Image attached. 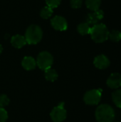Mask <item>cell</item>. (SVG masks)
Listing matches in <instances>:
<instances>
[{
    "label": "cell",
    "mask_w": 121,
    "mask_h": 122,
    "mask_svg": "<svg viewBox=\"0 0 121 122\" xmlns=\"http://www.w3.org/2000/svg\"><path fill=\"white\" fill-rule=\"evenodd\" d=\"M95 117L98 122H113L116 117V112L111 105L103 104L97 107Z\"/></svg>",
    "instance_id": "6da1fadb"
},
{
    "label": "cell",
    "mask_w": 121,
    "mask_h": 122,
    "mask_svg": "<svg viewBox=\"0 0 121 122\" xmlns=\"http://www.w3.org/2000/svg\"><path fill=\"white\" fill-rule=\"evenodd\" d=\"M91 39L96 43H103L108 39L109 31L103 24H97L91 28Z\"/></svg>",
    "instance_id": "7a4b0ae2"
},
{
    "label": "cell",
    "mask_w": 121,
    "mask_h": 122,
    "mask_svg": "<svg viewBox=\"0 0 121 122\" xmlns=\"http://www.w3.org/2000/svg\"><path fill=\"white\" fill-rule=\"evenodd\" d=\"M25 39L26 44H36L41 41L43 37V31L41 27L38 25L33 24L29 26L25 33Z\"/></svg>",
    "instance_id": "3957f363"
},
{
    "label": "cell",
    "mask_w": 121,
    "mask_h": 122,
    "mask_svg": "<svg viewBox=\"0 0 121 122\" xmlns=\"http://www.w3.org/2000/svg\"><path fill=\"white\" fill-rule=\"evenodd\" d=\"M36 61L39 68L45 71L51 68L53 62V58L49 52L42 51L38 55Z\"/></svg>",
    "instance_id": "277c9868"
},
{
    "label": "cell",
    "mask_w": 121,
    "mask_h": 122,
    "mask_svg": "<svg viewBox=\"0 0 121 122\" xmlns=\"http://www.w3.org/2000/svg\"><path fill=\"white\" fill-rule=\"evenodd\" d=\"M102 97L101 89H91L86 92L83 96L84 102L91 106L97 105L100 103Z\"/></svg>",
    "instance_id": "5b68a950"
},
{
    "label": "cell",
    "mask_w": 121,
    "mask_h": 122,
    "mask_svg": "<svg viewBox=\"0 0 121 122\" xmlns=\"http://www.w3.org/2000/svg\"><path fill=\"white\" fill-rule=\"evenodd\" d=\"M67 112L64 109V102L58 104L57 107L53 108L50 114L52 121L54 122H62L66 119Z\"/></svg>",
    "instance_id": "8992f818"
},
{
    "label": "cell",
    "mask_w": 121,
    "mask_h": 122,
    "mask_svg": "<svg viewBox=\"0 0 121 122\" xmlns=\"http://www.w3.org/2000/svg\"><path fill=\"white\" fill-rule=\"evenodd\" d=\"M51 24L53 28L58 31H65L68 28L66 19L61 16H56L51 20Z\"/></svg>",
    "instance_id": "52a82bcc"
},
{
    "label": "cell",
    "mask_w": 121,
    "mask_h": 122,
    "mask_svg": "<svg viewBox=\"0 0 121 122\" xmlns=\"http://www.w3.org/2000/svg\"><path fill=\"white\" fill-rule=\"evenodd\" d=\"M107 86L112 89H118L121 87V74L119 73L111 74L107 81Z\"/></svg>",
    "instance_id": "ba28073f"
},
{
    "label": "cell",
    "mask_w": 121,
    "mask_h": 122,
    "mask_svg": "<svg viewBox=\"0 0 121 122\" xmlns=\"http://www.w3.org/2000/svg\"><path fill=\"white\" fill-rule=\"evenodd\" d=\"M104 16V13L103 10L98 9L96 11H94L92 13H90L86 16V23H88L89 25H95L98 23L101 20L103 19Z\"/></svg>",
    "instance_id": "9c48e42d"
},
{
    "label": "cell",
    "mask_w": 121,
    "mask_h": 122,
    "mask_svg": "<svg viewBox=\"0 0 121 122\" xmlns=\"http://www.w3.org/2000/svg\"><path fill=\"white\" fill-rule=\"evenodd\" d=\"M93 64L95 66L99 69H106L110 66L111 62L109 59L106 55L101 54L95 57Z\"/></svg>",
    "instance_id": "30bf717a"
},
{
    "label": "cell",
    "mask_w": 121,
    "mask_h": 122,
    "mask_svg": "<svg viewBox=\"0 0 121 122\" xmlns=\"http://www.w3.org/2000/svg\"><path fill=\"white\" fill-rule=\"evenodd\" d=\"M11 43L12 46L16 49H21L26 44L25 37L20 34L13 36L11 39Z\"/></svg>",
    "instance_id": "8fae6325"
},
{
    "label": "cell",
    "mask_w": 121,
    "mask_h": 122,
    "mask_svg": "<svg viewBox=\"0 0 121 122\" xmlns=\"http://www.w3.org/2000/svg\"><path fill=\"white\" fill-rule=\"evenodd\" d=\"M21 65L24 69L27 71H31L36 68V61L31 56H25L21 61Z\"/></svg>",
    "instance_id": "7c38bea8"
},
{
    "label": "cell",
    "mask_w": 121,
    "mask_h": 122,
    "mask_svg": "<svg viewBox=\"0 0 121 122\" xmlns=\"http://www.w3.org/2000/svg\"><path fill=\"white\" fill-rule=\"evenodd\" d=\"M44 76L47 81H52V82L55 81L58 79V73L56 72V71L55 69H51V68H49V69L45 70Z\"/></svg>",
    "instance_id": "4fadbf2b"
},
{
    "label": "cell",
    "mask_w": 121,
    "mask_h": 122,
    "mask_svg": "<svg viewBox=\"0 0 121 122\" xmlns=\"http://www.w3.org/2000/svg\"><path fill=\"white\" fill-rule=\"evenodd\" d=\"M101 4V0H86V5L87 8L93 11L99 9Z\"/></svg>",
    "instance_id": "5bb4252c"
},
{
    "label": "cell",
    "mask_w": 121,
    "mask_h": 122,
    "mask_svg": "<svg viewBox=\"0 0 121 122\" xmlns=\"http://www.w3.org/2000/svg\"><path fill=\"white\" fill-rule=\"evenodd\" d=\"M91 26L90 25L86 23V22H83V23H81L80 24L78 25L77 26V30L78 31V33L81 35H86V34H89L90 31H91Z\"/></svg>",
    "instance_id": "9a60e30c"
},
{
    "label": "cell",
    "mask_w": 121,
    "mask_h": 122,
    "mask_svg": "<svg viewBox=\"0 0 121 122\" xmlns=\"http://www.w3.org/2000/svg\"><path fill=\"white\" fill-rule=\"evenodd\" d=\"M112 100L117 107L121 109V89H116L113 92Z\"/></svg>",
    "instance_id": "2e32d148"
},
{
    "label": "cell",
    "mask_w": 121,
    "mask_h": 122,
    "mask_svg": "<svg viewBox=\"0 0 121 122\" xmlns=\"http://www.w3.org/2000/svg\"><path fill=\"white\" fill-rule=\"evenodd\" d=\"M53 9L49 7V6H45L44 7L41 12H40V16L41 18L44 19H48L51 16V15L53 14Z\"/></svg>",
    "instance_id": "e0dca14e"
},
{
    "label": "cell",
    "mask_w": 121,
    "mask_h": 122,
    "mask_svg": "<svg viewBox=\"0 0 121 122\" xmlns=\"http://www.w3.org/2000/svg\"><path fill=\"white\" fill-rule=\"evenodd\" d=\"M108 38L114 42H118L121 40V32L118 30H113L109 31Z\"/></svg>",
    "instance_id": "ac0fdd59"
},
{
    "label": "cell",
    "mask_w": 121,
    "mask_h": 122,
    "mask_svg": "<svg viewBox=\"0 0 121 122\" xmlns=\"http://www.w3.org/2000/svg\"><path fill=\"white\" fill-rule=\"evenodd\" d=\"M9 104V99L5 94L0 95V107L4 108Z\"/></svg>",
    "instance_id": "d6986e66"
},
{
    "label": "cell",
    "mask_w": 121,
    "mask_h": 122,
    "mask_svg": "<svg viewBox=\"0 0 121 122\" xmlns=\"http://www.w3.org/2000/svg\"><path fill=\"white\" fill-rule=\"evenodd\" d=\"M61 0H46V3L48 6L54 9L58 7L61 4Z\"/></svg>",
    "instance_id": "ffe728a7"
},
{
    "label": "cell",
    "mask_w": 121,
    "mask_h": 122,
    "mask_svg": "<svg viewBox=\"0 0 121 122\" xmlns=\"http://www.w3.org/2000/svg\"><path fill=\"white\" fill-rule=\"evenodd\" d=\"M8 119V113L4 109L0 107V122H6Z\"/></svg>",
    "instance_id": "44dd1931"
},
{
    "label": "cell",
    "mask_w": 121,
    "mask_h": 122,
    "mask_svg": "<svg viewBox=\"0 0 121 122\" xmlns=\"http://www.w3.org/2000/svg\"><path fill=\"white\" fill-rule=\"evenodd\" d=\"M83 0H71L70 4L73 9H79L81 7Z\"/></svg>",
    "instance_id": "7402d4cb"
},
{
    "label": "cell",
    "mask_w": 121,
    "mask_h": 122,
    "mask_svg": "<svg viewBox=\"0 0 121 122\" xmlns=\"http://www.w3.org/2000/svg\"><path fill=\"white\" fill-rule=\"evenodd\" d=\"M2 51H3V47H2V46H1V45L0 44V54H1Z\"/></svg>",
    "instance_id": "603a6c76"
},
{
    "label": "cell",
    "mask_w": 121,
    "mask_h": 122,
    "mask_svg": "<svg viewBox=\"0 0 121 122\" xmlns=\"http://www.w3.org/2000/svg\"></svg>",
    "instance_id": "cb8c5ba5"
}]
</instances>
